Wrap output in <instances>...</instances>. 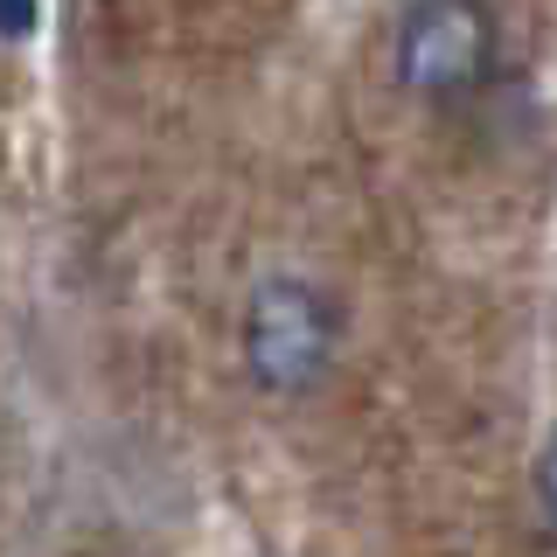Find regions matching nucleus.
<instances>
[{
    "mask_svg": "<svg viewBox=\"0 0 557 557\" xmlns=\"http://www.w3.org/2000/svg\"><path fill=\"white\" fill-rule=\"evenodd\" d=\"M509 63V28L495 0H405L391 22V84L411 104L467 112L495 91Z\"/></svg>",
    "mask_w": 557,
    "mask_h": 557,
    "instance_id": "f03ea898",
    "label": "nucleus"
},
{
    "mask_svg": "<svg viewBox=\"0 0 557 557\" xmlns=\"http://www.w3.org/2000/svg\"><path fill=\"white\" fill-rule=\"evenodd\" d=\"M35 22H42V8H35V0H0V42H22V35H35Z\"/></svg>",
    "mask_w": 557,
    "mask_h": 557,
    "instance_id": "7ed1b4c3",
    "label": "nucleus"
},
{
    "mask_svg": "<svg viewBox=\"0 0 557 557\" xmlns=\"http://www.w3.org/2000/svg\"><path fill=\"white\" fill-rule=\"evenodd\" d=\"M348 348V307L335 300V286L307 272H265L251 278L237 307V370L258 397L272 405H300L335 376Z\"/></svg>",
    "mask_w": 557,
    "mask_h": 557,
    "instance_id": "f257e3e1",
    "label": "nucleus"
}]
</instances>
